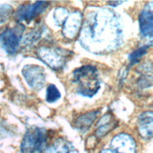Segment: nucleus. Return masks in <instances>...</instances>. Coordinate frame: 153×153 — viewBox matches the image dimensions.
I'll list each match as a JSON object with an SVG mask.
<instances>
[{"instance_id":"1","label":"nucleus","mask_w":153,"mask_h":153,"mask_svg":"<svg viewBox=\"0 0 153 153\" xmlns=\"http://www.w3.org/2000/svg\"><path fill=\"white\" fill-rule=\"evenodd\" d=\"M72 82L77 84L79 94L85 97L94 96L100 89V80L96 67L85 65L74 71Z\"/></svg>"},{"instance_id":"2","label":"nucleus","mask_w":153,"mask_h":153,"mask_svg":"<svg viewBox=\"0 0 153 153\" xmlns=\"http://www.w3.org/2000/svg\"><path fill=\"white\" fill-rule=\"evenodd\" d=\"M48 132L41 128H33L25 132L21 143L22 153H42L47 149Z\"/></svg>"},{"instance_id":"3","label":"nucleus","mask_w":153,"mask_h":153,"mask_svg":"<svg viewBox=\"0 0 153 153\" xmlns=\"http://www.w3.org/2000/svg\"><path fill=\"white\" fill-rule=\"evenodd\" d=\"M24 29L23 25H18L7 28L0 34V44L8 54L13 55L19 50Z\"/></svg>"},{"instance_id":"4","label":"nucleus","mask_w":153,"mask_h":153,"mask_svg":"<svg viewBox=\"0 0 153 153\" xmlns=\"http://www.w3.org/2000/svg\"><path fill=\"white\" fill-rule=\"evenodd\" d=\"M49 4V2L46 1H38L29 5H22L17 9L15 12V17L20 22H29L39 16L41 13H42L48 8Z\"/></svg>"},{"instance_id":"5","label":"nucleus","mask_w":153,"mask_h":153,"mask_svg":"<svg viewBox=\"0 0 153 153\" xmlns=\"http://www.w3.org/2000/svg\"><path fill=\"white\" fill-rule=\"evenodd\" d=\"M23 75L27 84L34 89H41L45 83L44 70L37 65H26L23 69Z\"/></svg>"},{"instance_id":"6","label":"nucleus","mask_w":153,"mask_h":153,"mask_svg":"<svg viewBox=\"0 0 153 153\" xmlns=\"http://www.w3.org/2000/svg\"><path fill=\"white\" fill-rule=\"evenodd\" d=\"M111 146L116 153H136V144L131 135L119 134L111 142Z\"/></svg>"},{"instance_id":"7","label":"nucleus","mask_w":153,"mask_h":153,"mask_svg":"<svg viewBox=\"0 0 153 153\" xmlns=\"http://www.w3.org/2000/svg\"><path fill=\"white\" fill-rule=\"evenodd\" d=\"M140 32L144 37H153V6L149 4L139 15Z\"/></svg>"},{"instance_id":"8","label":"nucleus","mask_w":153,"mask_h":153,"mask_svg":"<svg viewBox=\"0 0 153 153\" xmlns=\"http://www.w3.org/2000/svg\"><path fill=\"white\" fill-rule=\"evenodd\" d=\"M138 130L143 138H153V112H145L139 116Z\"/></svg>"},{"instance_id":"9","label":"nucleus","mask_w":153,"mask_h":153,"mask_svg":"<svg viewBox=\"0 0 153 153\" xmlns=\"http://www.w3.org/2000/svg\"><path fill=\"white\" fill-rule=\"evenodd\" d=\"M117 126V122L115 121L114 117L110 114H106L100 119L97 124L96 135L97 137H102L110 132L113 129H115Z\"/></svg>"},{"instance_id":"10","label":"nucleus","mask_w":153,"mask_h":153,"mask_svg":"<svg viewBox=\"0 0 153 153\" xmlns=\"http://www.w3.org/2000/svg\"><path fill=\"white\" fill-rule=\"evenodd\" d=\"M100 114V110H94L79 116L74 122V126L80 131L88 130L90 126L94 123L97 117Z\"/></svg>"},{"instance_id":"11","label":"nucleus","mask_w":153,"mask_h":153,"mask_svg":"<svg viewBox=\"0 0 153 153\" xmlns=\"http://www.w3.org/2000/svg\"><path fill=\"white\" fill-rule=\"evenodd\" d=\"M38 54L39 57L42 58V60L47 65L51 66L52 68H55V65L57 66V67L59 65H61V55L53 51L51 48H41L39 50Z\"/></svg>"},{"instance_id":"12","label":"nucleus","mask_w":153,"mask_h":153,"mask_svg":"<svg viewBox=\"0 0 153 153\" xmlns=\"http://www.w3.org/2000/svg\"><path fill=\"white\" fill-rule=\"evenodd\" d=\"M61 97L60 92L55 85H49L46 91V101L48 102H55Z\"/></svg>"},{"instance_id":"13","label":"nucleus","mask_w":153,"mask_h":153,"mask_svg":"<svg viewBox=\"0 0 153 153\" xmlns=\"http://www.w3.org/2000/svg\"><path fill=\"white\" fill-rule=\"evenodd\" d=\"M69 149L63 141H56L51 147H47L46 153H68Z\"/></svg>"},{"instance_id":"14","label":"nucleus","mask_w":153,"mask_h":153,"mask_svg":"<svg viewBox=\"0 0 153 153\" xmlns=\"http://www.w3.org/2000/svg\"><path fill=\"white\" fill-rule=\"evenodd\" d=\"M149 45H147V46H143V47H140L136 49L135 51H134L129 56V59H130V63L131 65H134L137 62L140 61V59L143 57L144 55H146V53L148 51V48H149Z\"/></svg>"},{"instance_id":"15","label":"nucleus","mask_w":153,"mask_h":153,"mask_svg":"<svg viewBox=\"0 0 153 153\" xmlns=\"http://www.w3.org/2000/svg\"><path fill=\"white\" fill-rule=\"evenodd\" d=\"M12 13V8L9 5H0V24L6 22Z\"/></svg>"},{"instance_id":"16","label":"nucleus","mask_w":153,"mask_h":153,"mask_svg":"<svg viewBox=\"0 0 153 153\" xmlns=\"http://www.w3.org/2000/svg\"><path fill=\"white\" fill-rule=\"evenodd\" d=\"M151 77H148V76H144L142 77L140 80H139V85H140L141 86H143V88H147V86L150 85H151Z\"/></svg>"},{"instance_id":"17","label":"nucleus","mask_w":153,"mask_h":153,"mask_svg":"<svg viewBox=\"0 0 153 153\" xmlns=\"http://www.w3.org/2000/svg\"><path fill=\"white\" fill-rule=\"evenodd\" d=\"M100 153H116V152L112 149H102Z\"/></svg>"}]
</instances>
